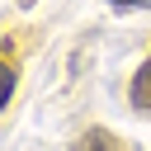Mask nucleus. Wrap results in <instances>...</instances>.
I'll return each mask as SVG.
<instances>
[{"label":"nucleus","mask_w":151,"mask_h":151,"mask_svg":"<svg viewBox=\"0 0 151 151\" xmlns=\"http://www.w3.org/2000/svg\"><path fill=\"white\" fill-rule=\"evenodd\" d=\"M76 151H118V137H109L104 127H90L85 137H80V146Z\"/></svg>","instance_id":"f03ea898"},{"label":"nucleus","mask_w":151,"mask_h":151,"mask_svg":"<svg viewBox=\"0 0 151 151\" xmlns=\"http://www.w3.org/2000/svg\"><path fill=\"white\" fill-rule=\"evenodd\" d=\"M113 9H151V0H109Z\"/></svg>","instance_id":"20e7f679"},{"label":"nucleus","mask_w":151,"mask_h":151,"mask_svg":"<svg viewBox=\"0 0 151 151\" xmlns=\"http://www.w3.org/2000/svg\"><path fill=\"white\" fill-rule=\"evenodd\" d=\"M127 99H132V109H137V113H151V52H146L142 71L132 76V90H127Z\"/></svg>","instance_id":"f257e3e1"},{"label":"nucleus","mask_w":151,"mask_h":151,"mask_svg":"<svg viewBox=\"0 0 151 151\" xmlns=\"http://www.w3.org/2000/svg\"><path fill=\"white\" fill-rule=\"evenodd\" d=\"M9 99H14V66L0 57V109H5Z\"/></svg>","instance_id":"7ed1b4c3"}]
</instances>
